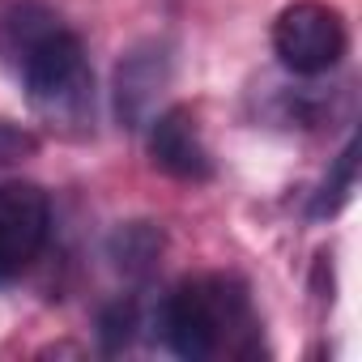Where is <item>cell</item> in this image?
<instances>
[{
  "instance_id": "obj_1",
  "label": "cell",
  "mask_w": 362,
  "mask_h": 362,
  "mask_svg": "<svg viewBox=\"0 0 362 362\" xmlns=\"http://www.w3.org/2000/svg\"><path fill=\"white\" fill-rule=\"evenodd\" d=\"M5 47L22 69L35 115L60 136L94 132V73L81 39L39 5H22L5 22Z\"/></svg>"
},
{
  "instance_id": "obj_2",
  "label": "cell",
  "mask_w": 362,
  "mask_h": 362,
  "mask_svg": "<svg viewBox=\"0 0 362 362\" xmlns=\"http://www.w3.org/2000/svg\"><path fill=\"white\" fill-rule=\"evenodd\" d=\"M158 328L179 358H256L260 354V315L252 290L235 273H205L175 286L158 311Z\"/></svg>"
},
{
  "instance_id": "obj_3",
  "label": "cell",
  "mask_w": 362,
  "mask_h": 362,
  "mask_svg": "<svg viewBox=\"0 0 362 362\" xmlns=\"http://www.w3.org/2000/svg\"><path fill=\"white\" fill-rule=\"evenodd\" d=\"M273 52L294 77H324L349 52V26L324 0H294L273 22Z\"/></svg>"
},
{
  "instance_id": "obj_4",
  "label": "cell",
  "mask_w": 362,
  "mask_h": 362,
  "mask_svg": "<svg viewBox=\"0 0 362 362\" xmlns=\"http://www.w3.org/2000/svg\"><path fill=\"white\" fill-rule=\"evenodd\" d=\"M170 81H175V47L166 39H145V43L128 47L124 60L115 64V81H111L119 128H128V132L145 128L158 111V98L170 90Z\"/></svg>"
},
{
  "instance_id": "obj_5",
  "label": "cell",
  "mask_w": 362,
  "mask_h": 362,
  "mask_svg": "<svg viewBox=\"0 0 362 362\" xmlns=\"http://www.w3.org/2000/svg\"><path fill=\"white\" fill-rule=\"evenodd\" d=\"M52 205L47 192L22 179L0 184V281L18 277L47 243Z\"/></svg>"
},
{
  "instance_id": "obj_6",
  "label": "cell",
  "mask_w": 362,
  "mask_h": 362,
  "mask_svg": "<svg viewBox=\"0 0 362 362\" xmlns=\"http://www.w3.org/2000/svg\"><path fill=\"white\" fill-rule=\"evenodd\" d=\"M149 158L162 175L179 179V184H205V179H214V153L205 145L197 111L184 103H175L149 119Z\"/></svg>"
},
{
  "instance_id": "obj_7",
  "label": "cell",
  "mask_w": 362,
  "mask_h": 362,
  "mask_svg": "<svg viewBox=\"0 0 362 362\" xmlns=\"http://www.w3.org/2000/svg\"><path fill=\"white\" fill-rule=\"evenodd\" d=\"M111 256H115V264H119L124 273L141 277V273H149V269L158 264V256H162V230H158L153 222H128V226H119V230L111 235Z\"/></svg>"
},
{
  "instance_id": "obj_8",
  "label": "cell",
  "mask_w": 362,
  "mask_h": 362,
  "mask_svg": "<svg viewBox=\"0 0 362 362\" xmlns=\"http://www.w3.org/2000/svg\"><path fill=\"white\" fill-rule=\"evenodd\" d=\"M354 184H358V136H349L345 149L337 153L328 179L320 184V192H315V201H311V218H337V214L349 205Z\"/></svg>"
},
{
  "instance_id": "obj_9",
  "label": "cell",
  "mask_w": 362,
  "mask_h": 362,
  "mask_svg": "<svg viewBox=\"0 0 362 362\" xmlns=\"http://www.w3.org/2000/svg\"><path fill=\"white\" fill-rule=\"evenodd\" d=\"M39 153V136L22 124H9L0 119V166H13V162H26Z\"/></svg>"
},
{
  "instance_id": "obj_10",
  "label": "cell",
  "mask_w": 362,
  "mask_h": 362,
  "mask_svg": "<svg viewBox=\"0 0 362 362\" xmlns=\"http://www.w3.org/2000/svg\"><path fill=\"white\" fill-rule=\"evenodd\" d=\"M132 328H136V307H132V303H119V307H111V311L103 315V337H107V349H119V345H128Z\"/></svg>"
}]
</instances>
